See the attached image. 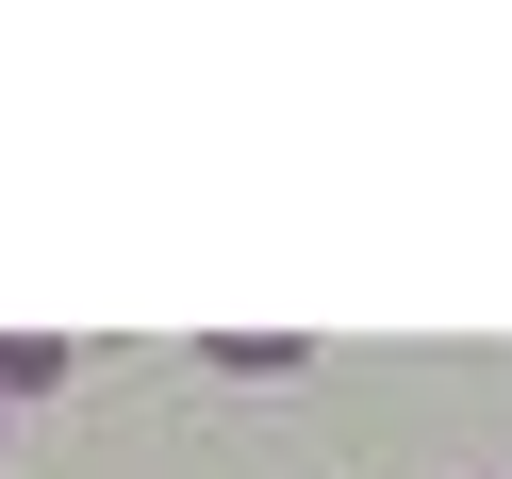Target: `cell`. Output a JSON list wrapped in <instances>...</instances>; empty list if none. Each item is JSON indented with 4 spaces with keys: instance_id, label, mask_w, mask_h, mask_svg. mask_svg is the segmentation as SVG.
Wrapping results in <instances>:
<instances>
[{
    "instance_id": "6da1fadb",
    "label": "cell",
    "mask_w": 512,
    "mask_h": 479,
    "mask_svg": "<svg viewBox=\"0 0 512 479\" xmlns=\"http://www.w3.org/2000/svg\"><path fill=\"white\" fill-rule=\"evenodd\" d=\"M34 380H67V347H50V331H0V397H34Z\"/></svg>"
}]
</instances>
